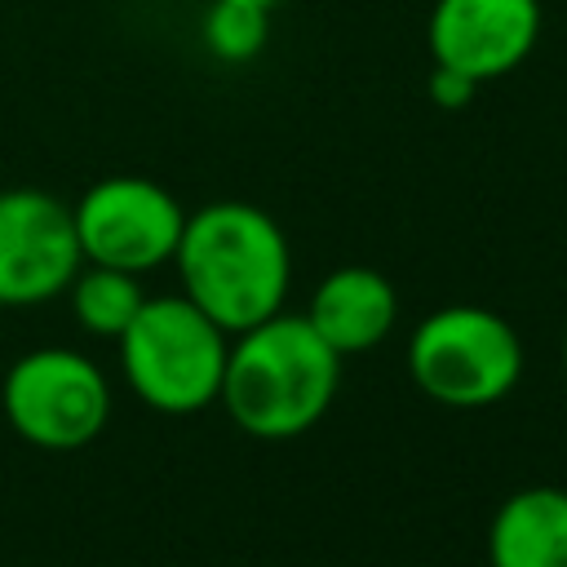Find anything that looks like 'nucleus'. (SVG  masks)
<instances>
[{"label":"nucleus","instance_id":"nucleus-14","mask_svg":"<svg viewBox=\"0 0 567 567\" xmlns=\"http://www.w3.org/2000/svg\"><path fill=\"white\" fill-rule=\"evenodd\" d=\"M248 4H261V9H275V4H284V0H248Z\"/></svg>","mask_w":567,"mask_h":567},{"label":"nucleus","instance_id":"nucleus-12","mask_svg":"<svg viewBox=\"0 0 567 567\" xmlns=\"http://www.w3.org/2000/svg\"><path fill=\"white\" fill-rule=\"evenodd\" d=\"M204 49L221 62H252L270 40V9L248 0H208L204 13Z\"/></svg>","mask_w":567,"mask_h":567},{"label":"nucleus","instance_id":"nucleus-11","mask_svg":"<svg viewBox=\"0 0 567 567\" xmlns=\"http://www.w3.org/2000/svg\"><path fill=\"white\" fill-rule=\"evenodd\" d=\"M71 292V315L84 332L93 337H111L120 341V332L133 323V315L142 310L146 292L137 284V275L128 270H115V266H97V261H84L75 270V279L66 284Z\"/></svg>","mask_w":567,"mask_h":567},{"label":"nucleus","instance_id":"nucleus-15","mask_svg":"<svg viewBox=\"0 0 567 567\" xmlns=\"http://www.w3.org/2000/svg\"><path fill=\"white\" fill-rule=\"evenodd\" d=\"M563 368H567V332H563Z\"/></svg>","mask_w":567,"mask_h":567},{"label":"nucleus","instance_id":"nucleus-4","mask_svg":"<svg viewBox=\"0 0 567 567\" xmlns=\"http://www.w3.org/2000/svg\"><path fill=\"white\" fill-rule=\"evenodd\" d=\"M416 390L443 408H487L523 377V341L509 319L483 306H443L408 341Z\"/></svg>","mask_w":567,"mask_h":567},{"label":"nucleus","instance_id":"nucleus-6","mask_svg":"<svg viewBox=\"0 0 567 567\" xmlns=\"http://www.w3.org/2000/svg\"><path fill=\"white\" fill-rule=\"evenodd\" d=\"M71 217L84 261L115 266L128 275H146L173 261L186 226V208L173 199V190L137 173L93 182L80 204H71Z\"/></svg>","mask_w":567,"mask_h":567},{"label":"nucleus","instance_id":"nucleus-5","mask_svg":"<svg viewBox=\"0 0 567 567\" xmlns=\"http://www.w3.org/2000/svg\"><path fill=\"white\" fill-rule=\"evenodd\" d=\"M4 421L35 447L75 452L93 443L111 416V390L93 359L66 346L22 354L0 385Z\"/></svg>","mask_w":567,"mask_h":567},{"label":"nucleus","instance_id":"nucleus-8","mask_svg":"<svg viewBox=\"0 0 567 567\" xmlns=\"http://www.w3.org/2000/svg\"><path fill=\"white\" fill-rule=\"evenodd\" d=\"M540 0H434L425 49L434 66H452L474 84L501 80L527 62L540 40Z\"/></svg>","mask_w":567,"mask_h":567},{"label":"nucleus","instance_id":"nucleus-3","mask_svg":"<svg viewBox=\"0 0 567 567\" xmlns=\"http://www.w3.org/2000/svg\"><path fill=\"white\" fill-rule=\"evenodd\" d=\"M230 354V332L217 328L190 297H146L120 332V359L133 394L155 412H199L217 399Z\"/></svg>","mask_w":567,"mask_h":567},{"label":"nucleus","instance_id":"nucleus-13","mask_svg":"<svg viewBox=\"0 0 567 567\" xmlns=\"http://www.w3.org/2000/svg\"><path fill=\"white\" fill-rule=\"evenodd\" d=\"M478 89H483V84H474L470 75H461V71H452V66H434V71H430V102L443 106V111L470 106Z\"/></svg>","mask_w":567,"mask_h":567},{"label":"nucleus","instance_id":"nucleus-7","mask_svg":"<svg viewBox=\"0 0 567 567\" xmlns=\"http://www.w3.org/2000/svg\"><path fill=\"white\" fill-rule=\"evenodd\" d=\"M84 266L71 204L35 186L0 190V306H35Z\"/></svg>","mask_w":567,"mask_h":567},{"label":"nucleus","instance_id":"nucleus-9","mask_svg":"<svg viewBox=\"0 0 567 567\" xmlns=\"http://www.w3.org/2000/svg\"><path fill=\"white\" fill-rule=\"evenodd\" d=\"M399 319L394 284L372 266H341L319 279L306 306V323L346 359L390 337Z\"/></svg>","mask_w":567,"mask_h":567},{"label":"nucleus","instance_id":"nucleus-10","mask_svg":"<svg viewBox=\"0 0 567 567\" xmlns=\"http://www.w3.org/2000/svg\"><path fill=\"white\" fill-rule=\"evenodd\" d=\"M492 567H567V492L523 487L501 501L487 527Z\"/></svg>","mask_w":567,"mask_h":567},{"label":"nucleus","instance_id":"nucleus-1","mask_svg":"<svg viewBox=\"0 0 567 567\" xmlns=\"http://www.w3.org/2000/svg\"><path fill=\"white\" fill-rule=\"evenodd\" d=\"M173 266L182 275V297L235 337L284 310L292 252L266 208L217 199L186 213Z\"/></svg>","mask_w":567,"mask_h":567},{"label":"nucleus","instance_id":"nucleus-2","mask_svg":"<svg viewBox=\"0 0 567 567\" xmlns=\"http://www.w3.org/2000/svg\"><path fill=\"white\" fill-rule=\"evenodd\" d=\"M341 354L306 315H270L235 332L217 403L252 439H297L337 399Z\"/></svg>","mask_w":567,"mask_h":567}]
</instances>
